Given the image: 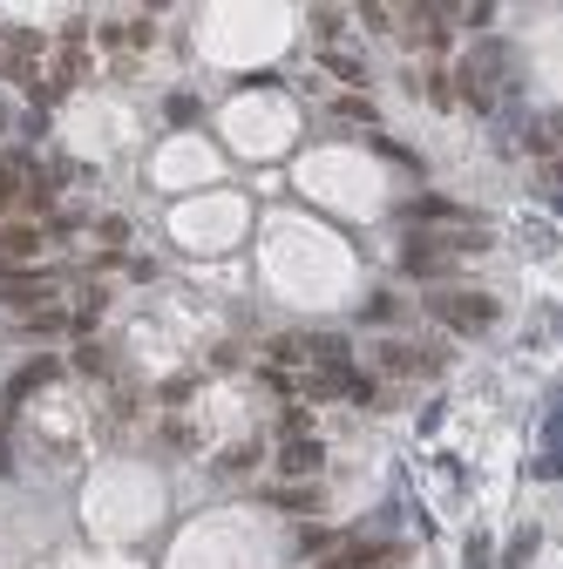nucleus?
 Returning a JSON list of instances; mask_svg holds the SVG:
<instances>
[{
  "label": "nucleus",
  "instance_id": "nucleus-1",
  "mask_svg": "<svg viewBox=\"0 0 563 569\" xmlns=\"http://www.w3.org/2000/svg\"><path fill=\"white\" fill-rule=\"evenodd\" d=\"M428 305H434L441 325H455V333H489V325H496V305L482 292H434Z\"/></svg>",
  "mask_w": 563,
  "mask_h": 569
},
{
  "label": "nucleus",
  "instance_id": "nucleus-2",
  "mask_svg": "<svg viewBox=\"0 0 563 569\" xmlns=\"http://www.w3.org/2000/svg\"><path fill=\"white\" fill-rule=\"evenodd\" d=\"M0 299H8L14 312H34V319H42V305L55 299V278H42V271H14V265H0Z\"/></svg>",
  "mask_w": 563,
  "mask_h": 569
},
{
  "label": "nucleus",
  "instance_id": "nucleus-3",
  "mask_svg": "<svg viewBox=\"0 0 563 569\" xmlns=\"http://www.w3.org/2000/svg\"><path fill=\"white\" fill-rule=\"evenodd\" d=\"M400 549H387V543H353V549H340V556H319V569H387Z\"/></svg>",
  "mask_w": 563,
  "mask_h": 569
},
{
  "label": "nucleus",
  "instance_id": "nucleus-4",
  "mask_svg": "<svg viewBox=\"0 0 563 569\" xmlns=\"http://www.w3.org/2000/svg\"><path fill=\"white\" fill-rule=\"evenodd\" d=\"M34 252H42V231H34V224H0V258H34Z\"/></svg>",
  "mask_w": 563,
  "mask_h": 569
},
{
  "label": "nucleus",
  "instance_id": "nucleus-5",
  "mask_svg": "<svg viewBox=\"0 0 563 569\" xmlns=\"http://www.w3.org/2000/svg\"><path fill=\"white\" fill-rule=\"evenodd\" d=\"M102 41H109L115 55H130V48H143V41H150V21H109Z\"/></svg>",
  "mask_w": 563,
  "mask_h": 569
},
{
  "label": "nucleus",
  "instance_id": "nucleus-6",
  "mask_svg": "<svg viewBox=\"0 0 563 569\" xmlns=\"http://www.w3.org/2000/svg\"><path fill=\"white\" fill-rule=\"evenodd\" d=\"M278 461H286V475H292V468L306 475V468H319V447H312V440H292V447H286V455H278Z\"/></svg>",
  "mask_w": 563,
  "mask_h": 569
},
{
  "label": "nucleus",
  "instance_id": "nucleus-7",
  "mask_svg": "<svg viewBox=\"0 0 563 569\" xmlns=\"http://www.w3.org/2000/svg\"><path fill=\"white\" fill-rule=\"evenodd\" d=\"M8 203H21V177L8 170V163H0V211H8Z\"/></svg>",
  "mask_w": 563,
  "mask_h": 569
}]
</instances>
